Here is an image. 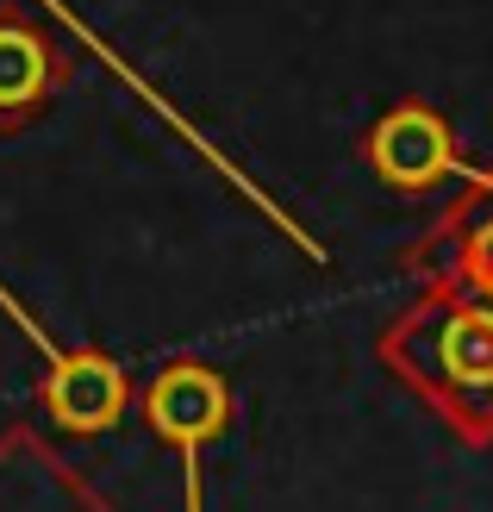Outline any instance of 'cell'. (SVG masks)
<instances>
[{
    "label": "cell",
    "mask_w": 493,
    "mask_h": 512,
    "mask_svg": "<svg viewBox=\"0 0 493 512\" xmlns=\"http://www.w3.org/2000/svg\"><path fill=\"white\" fill-rule=\"evenodd\" d=\"M0 306L13 313V325L32 338V350L44 356V381H38V400L57 431H75V438H100V431H113L125 419V406H132V381L125 369L113 363L107 350H63L50 331L25 313L13 300V288L0 281Z\"/></svg>",
    "instance_id": "6da1fadb"
},
{
    "label": "cell",
    "mask_w": 493,
    "mask_h": 512,
    "mask_svg": "<svg viewBox=\"0 0 493 512\" xmlns=\"http://www.w3.org/2000/svg\"><path fill=\"white\" fill-rule=\"evenodd\" d=\"M144 419L163 444L181 450V481H188V512H200V450L231 419V388L206 363H169L144 388Z\"/></svg>",
    "instance_id": "7a4b0ae2"
},
{
    "label": "cell",
    "mask_w": 493,
    "mask_h": 512,
    "mask_svg": "<svg viewBox=\"0 0 493 512\" xmlns=\"http://www.w3.org/2000/svg\"><path fill=\"white\" fill-rule=\"evenodd\" d=\"M57 82H63V63L50 50V38L25 13L0 7V132L32 125L50 107Z\"/></svg>",
    "instance_id": "3957f363"
},
{
    "label": "cell",
    "mask_w": 493,
    "mask_h": 512,
    "mask_svg": "<svg viewBox=\"0 0 493 512\" xmlns=\"http://www.w3.org/2000/svg\"><path fill=\"white\" fill-rule=\"evenodd\" d=\"M369 157H375V169L387 175V182H400V188H425V182H437V175H469L450 157V125L437 113H425V107L387 113L375 125Z\"/></svg>",
    "instance_id": "277c9868"
},
{
    "label": "cell",
    "mask_w": 493,
    "mask_h": 512,
    "mask_svg": "<svg viewBox=\"0 0 493 512\" xmlns=\"http://www.w3.org/2000/svg\"><path fill=\"white\" fill-rule=\"evenodd\" d=\"M437 369L456 388H493V313L487 306H462L437 331Z\"/></svg>",
    "instance_id": "5b68a950"
},
{
    "label": "cell",
    "mask_w": 493,
    "mask_h": 512,
    "mask_svg": "<svg viewBox=\"0 0 493 512\" xmlns=\"http://www.w3.org/2000/svg\"><path fill=\"white\" fill-rule=\"evenodd\" d=\"M469 269L487 281V294H493V219L475 225V238H469Z\"/></svg>",
    "instance_id": "8992f818"
},
{
    "label": "cell",
    "mask_w": 493,
    "mask_h": 512,
    "mask_svg": "<svg viewBox=\"0 0 493 512\" xmlns=\"http://www.w3.org/2000/svg\"><path fill=\"white\" fill-rule=\"evenodd\" d=\"M487 313H493V300H487Z\"/></svg>",
    "instance_id": "52a82bcc"
}]
</instances>
